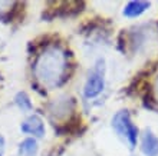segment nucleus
<instances>
[{"instance_id":"f257e3e1","label":"nucleus","mask_w":158,"mask_h":156,"mask_svg":"<svg viewBox=\"0 0 158 156\" xmlns=\"http://www.w3.org/2000/svg\"><path fill=\"white\" fill-rule=\"evenodd\" d=\"M66 70V54L58 46H50L39 54L35 63V76L46 87H55L62 82Z\"/></svg>"},{"instance_id":"f03ea898","label":"nucleus","mask_w":158,"mask_h":156,"mask_svg":"<svg viewBox=\"0 0 158 156\" xmlns=\"http://www.w3.org/2000/svg\"><path fill=\"white\" fill-rule=\"evenodd\" d=\"M112 127L117 130L118 135H121L129 143V148H135L138 138V129L131 122V116L127 110H121L112 119Z\"/></svg>"},{"instance_id":"7ed1b4c3","label":"nucleus","mask_w":158,"mask_h":156,"mask_svg":"<svg viewBox=\"0 0 158 156\" xmlns=\"http://www.w3.org/2000/svg\"><path fill=\"white\" fill-rule=\"evenodd\" d=\"M104 90V76L99 70H95L89 74L86 83H85V89H83V93L86 98H96L101 92Z\"/></svg>"},{"instance_id":"20e7f679","label":"nucleus","mask_w":158,"mask_h":156,"mask_svg":"<svg viewBox=\"0 0 158 156\" xmlns=\"http://www.w3.org/2000/svg\"><path fill=\"white\" fill-rule=\"evenodd\" d=\"M20 130L25 132V133H30V135L42 138V136L45 135V125H43V120H42L39 116L33 115L22 123Z\"/></svg>"},{"instance_id":"39448f33","label":"nucleus","mask_w":158,"mask_h":156,"mask_svg":"<svg viewBox=\"0 0 158 156\" xmlns=\"http://www.w3.org/2000/svg\"><path fill=\"white\" fill-rule=\"evenodd\" d=\"M141 149L144 155L147 156H157L158 155V138L151 130H145L142 136Z\"/></svg>"},{"instance_id":"423d86ee","label":"nucleus","mask_w":158,"mask_h":156,"mask_svg":"<svg viewBox=\"0 0 158 156\" xmlns=\"http://www.w3.org/2000/svg\"><path fill=\"white\" fill-rule=\"evenodd\" d=\"M148 7H150V3H148V2H139V0H137V2H129L124 9V16L137 17V16H139V14H142Z\"/></svg>"},{"instance_id":"0eeeda50","label":"nucleus","mask_w":158,"mask_h":156,"mask_svg":"<svg viewBox=\"0 0 158 156\" xmlns=\"http://www.w3.org/2000/svg\"><path fill=\"white\" fill-rule=\"evenodd\" d=\"M38 153V143L35 139H25L19 146L20 156H36Z\"/></svg>"},{"instance_id":"6e6552de","label":"nucleus","mask_w":158,"mask_h":156,"mask_svg":"<svg viewBox=\"0 0 158 156\" xmlns=\"http://www.w3.org/2000/svg\"><path fill=\"white\" fill-rule=\"evenodd\" d=\"M16 102H17V105L22 107V110H29L30 107H32L30 100H29V98L26 96V93H19L17 94Z\"/></svg>"},{"instance_id":"1a4fd4ad","label":"nucleus","mask_w":158,"mask_h":156,"mask_svg":"<svg viewBox=\"0 0 158 156\" xmlns=\"http://www.w3.org/2000/svg\"><path fill=\"white\" fill-rule=\"evenodd\" d=\"M4 153V139H3V136L0 135V156H3Z\"/></svg>"},{"instance_id":"9d476101","label":"nucleus","mask_w":158,"mask_h":156,"mask_svg":"<svg viewBox=\"0 0 158 156\" xmlns=\"http://www.w3.org/2000/svg\"><path fill=\"white\" fill-rule=\"evenodd\" d=\"M155 94H157V98H158V79H157V82H155Z\"/></svg>"}]
</instances>
